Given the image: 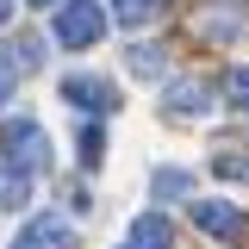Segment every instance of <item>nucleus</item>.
<instances>
[{"instance_id": "nucleus-1", "label": "nucleus", "mask_w": 249, "mask_h": 249, "mask_svg": "<svg viewBox=\"0 0 249 249\" xmlns=\"http://www.w3.org/2000/svg\"><path fill=\"white\" fill-rule=\"evenodd\" d=\"M0 150H6V168L37 175V168H50V131L37 119H6L0 124Z\"/></svg>"}, {"instance_id": "nucleus-2", "label": "nucleus", "mask_w": 249, "mask_h": 249, "mask_svg": "<svg viewBox=\"0 0 249 249\" xmlns=\"http://www.w3.org/2000/svg\"><path fill=\"white\" fill-rule=\"evenodd\" d=\"M62 50H88L100 44V31H106V13H100V0H56V19H50Z\"/></svg>"}, {"instance_id": "nucleus-3", "label": "nucleus", "mask_w": 249, "mask_h": 249, "mask_svg": "<svg viewBox=\"0 0 249 249\" xmlns=\"http://www.w3.org/2000/svg\"><path fill=\"white\" fill-rule=\"evenodd\" d=\"M162 112H168V119H206V112H212V88H206L199 75L168 81V93H162Z\"/></svg>"}, {"instance_id": "nucleus-4", "label": "nucleus", "mask_w": 249, "mask_h": 249, "mask_svg": "<svg viewBox=\"0 0 249 249\" xmlns=\"http://www.w3.org/2000/svg\"><path fill=\"white\" fill-rule=\"evenodd\" d=\"M62 100L81 106V112H112V106H119V88L100 81V75H69V81H62Z\"/></svg>"}, {"instance_id": "nucleus-5", "label": "nucleus", "mask_w": 249, "mask_h": 249, "mask_svg": "<svg viewBox=\"0 0 249 249\" xmlns=\"http://www.w3.org/2000/svg\"><path fill=\"white\" fill-rule=\"evenodd\" d=\"M13 249H75V224H69V218H31L25 231H19V237H13Z\"/></svg>"}, {"instance_id": "nucleus-6", "label": "nucleus", "mask_w": 249, "mask_h": 249, "mask_svg": "<svg viewBox=\"0 0 249 249\" xmlns=\"http://www.w3.org/2000/svg\"><path fill=\"white\" fill-rule=\"evenodd\" d=\"M193 224H199L206 237H218V243H231V237L243 231V212H237L231 199H193Z\"/></svg>"}, {"instance_id": "nucleus-7", "label": "nucleus", "mask_w": 249, "mask_h": 249, "mask_svg": "<svg viewBox=\"0 0 249 249\" xmlns=\"http://www.w3.org/2000/svg\"><path fill=\"white\" fill-rule=\"evenodd\" d=\"M237 31H249V13L243 6H231V0H218V6H199V37H237Z\"/></svg>"}, {"instance_id": "nucleus-8", "label": "nucleus", "mask_w": 249, "mask_h": 249, "mask_svg": "<svg viewBox=\"0 0 249 249\" xmlns=\"http://www.w3.org/2000/svg\"><path fill=\"white\" fill-rule=\"evenodd\" d=\"M124 249H175V224H168L162 212H143L137 224H131V243Z\"/></svg>"}, {"instance_id": "nucleus-9", "label": "nucleus", "mask_w": 249, "mask_h": 249, "mask_svg": "<svg viewBox=\"0 0 249 249\" xmlns=\"http://www.w3.org/2000/svg\"><path fill=\"white\" fill-rule=\"evenodd\" d=\"M124 69H131L137 81H150V75L168 69V50H162V44H131V50H124Z\"/></svg>"}, {"instance_id": "nucleus-10", "label": "nucleus", "mask_w": 249, "mask_h": 249, "mask_svg": "<svg viewBox=\"0 0 249 249\" xmlns=\"http://www.w3.org/2000/svg\"><path fill=\"white\" fill-rule=\"evenodd\" d=\"M162 6H168V0H112V19H119V25H150Z\"/></svg>"}, {"instance_id": "nucleus-11", "label": "nucleus", "mask_w": 249, "mask_h": 249, "mask_svg": "<svg viewBox=\"0 0 249 249\" xmlns=\"http://www.w3.org/2000/svg\"><path fill=\"white\" fill-rule=\"evenodd\" d=\"M224 93H231V106H243V112H249V69H243V62L224 75Z\"/></svg>"}, {"instance_id": "nucleus-12", "label": "nucleus", "mask_w": 249, "mask_h": 249, "mask_svg": "<svg viewBox=\"0 0 249 249\" xmlns=\"http://www.w3.org/2000/svg\"><path fill=\"white\" fill-rule=\"evenodd\" d=\"M150 193H162V199H175V193H187V175H181V168H162V175L150 181Z\"/></svg>"}, {"instance_id": "nucleus-13", "label": "nucleus", "mask_w": 249, "mask_h": 249, "mask_svg": "<svg viewBox=\"0 0 249 249\" xmlns=\"http://www.w3.org/2000/svg\"><path fill=\"white\" fill-rule=\"evenodd\" d=\"M100 156H106V131H81V162H88V168H100Z\"/></svg>"}, {"instance_id": "nucleus-14", "label": "nucleus", "mask_w": 249, "mask_h": 249, "mask_svg": "<svg viewBox=\"0 0 249 249\" xmlns=\"http://www.w3.org/2000/svg\"><path fill=\"white\" fill-rule=\"evenodd\" d=\"M212 168H218V175H224V181H243V175H249V162H243V156H218Z\"/></svg>"}, {"instance_id": "nucleus-15", "label": "nucleus", "mask_w": 249, "mask_h": 249, "mask_svg": "<svg viewBox=\"0 0 249 249\" xmlns=\"http://www.w3.org/2000/svg\"><path fill=\"white\" fill-rule=\"evenodd\" d=\"M13 81H19V69H13V62L0 56V100H6V93H13Z\"/></svg>"}, {"instance_id": "nucleus-16", "label": "nucleus", "mask_w": 249, "mask_h": 249, "mask_svg": "<svg viewBox=\"0 0 249 249\" xmlns=\"http://www.w3.org/2000/svg\"><path fill=\"white\" fill-rule=\"evenodd\" d=\"M6 19H13V0H0V25H6Z\"/></svg>"}, {"instance_id": "nucleus-17", "label": "nucleus", "mask_w": 249, "mask_h": 249, "mask_svg": "<svg viewBox=\"0 0 249 249\" xmlns=\"http://www.w3.org/2000/svg\"><path fill=\"white\" fill-rule=\"evenodd\" d=\"M31 6H44V13H50V6H56V0H31Z\"/></svg>"}]
</instances>
